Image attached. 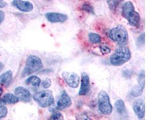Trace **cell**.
<instances>
[{
    "label": "cell",
    "mask_w": 160,
    "mask_h": 120,
    "mask_svg": "<svg viewBox=\"0 0 160 120\" xmlns=\"http://www.w3.org/2000/svg\"><path fill=\"white\" fill-rule=\"evenodd\" d=\"M131 58L130 49L127 47L118 48L110 58V64L114 66H121Z\"/></svg>",
    "instance_id": "6da1fadb"
},
{
    "label": "cell",
    "mask_w": 160,
    "mask_h": 120,
    "mask_svg": "<svg viewBox=\"0 0 160 120\" xmlns=\"http://www.w3.org/2000/svg\"><path fill=\"white\" fill-rule=\"evenodd\" d=\"M122 15L127 19L129 24L134 27H138L140 23V16L135 11V8L131 1L124 3L122 8Z\"/></svg>",
    "instance_id": "7a4b0ae2"
},
{
    "label": "cell",
    "mask_w": 160,
    "mask_h": 120,
    "mask_svg": "<svg viewBox=\"0 0 160 120\" xmlns=\"http://www.w3.org/2000/svg\"><path fill=\"white\" fill-rule=\"evenodd\" d=\"M43 67L42 60L36 55H29L26 60L25 67L22 71V78L31 75L42 69Z\"/></svg>",
    "instance_id": "3957f363"
},
{
    "label": "cell",
    "mask_w": 160,
    "mask_h": 120,
    "mask_svg": "<svg viewBox=\"0 0 160 120\" xmlns=\"http://www.w3.org/2000/svg\"><path fill=\"white\" fill-rule=\"evenodd\" d=\"M109 36L111 40L119 44H125L127 42L128 33L122 25H119L110 31Z\"/></svg>",
    "instance_id": "277c9868"
},
{
    "label": "cell",
    "mask_w": 160,
    "mask_h": 120,
    "mask_svg": "<svg viewBox=\"0 0 160 120\" xmlns=\"http://www.w3.org/2000/svg\"><path fill=\"white\" fill-rule=\"evenodd\" d=\"M33 98L42 108L49 107L54 103V98L51 90H43L36 92L34 94Z\"/></svg>",
    "instance_id": "5b68a950"
},
{
    "label": "cell",
    "mask_w": 160,
    "mask_h": 120,
    "mask_svg": "<svg viewBox=\"0 0 160 120\" xmlns=\"http://www.w3.org/2000/svg\"><path fill=\"white\" fill-rule=\"evenodd\" d=\"M98 108L101 112L109 115L113 111V107L110 103L108 94L105 91H101L98 94Z\"/></svg>",
    "instance_id": "8992f818"
},
{
    "label": "cell",
    "mask_w": 160,
    "mask_h": 120,
    "mask_svg": "<svg viewBox=\"0 0 160 120\" xmlns=\"http://www.w3.org/2000/svg\"><path fill=\"white\" fill-rule=\"evenodd\" d=\"M62 76L67 84L72 88H76L79 84L80 78L79 75L74 72H64Z\"/></svg>",
    "instance_id": "52a82bcc"
},
{
    "label": "cell",
    "mask_w": 160,
    "mask_h": 120,
    "mask_svg": "<svg viewBox=\"0 0 160 120\" xmlns=\"http://www.w3.org/2000/svg\"><path fill=\"white\" fill-rule=\"evenodd\" d=\"M15 95L19 100L24 102H29L32 99L30 91L23 87H18L15 89Z\"/></svg>",
    "instance_id": "ba28073f"
},
{
    "label": "cell",
    "mask_w": 160,
    "mask_h": 120,
    "mask_svg": "<svg viewBox=\"0 0 160 120\" xmlns=\"http://www.w3.org/2000/svg\"><path fill=\"white\" fill-rule=\"evenodd\" d=\"M45 17L49 22L51 23L65 22L68 19V16L55 12H49L45 14Z\"/></svg>",
    "instance_id": "9c48e42d"
},
{
    "label": "cell",
    "mask_w": 160,
    "mask_h": 120,
    "mask_svg": "<svg viewBox=\"0 0 160 120\" xmlns=\"http://www.w3.org/2000/svg\"><path fill=\"white\" fill-rule=\"evenodd\" d=\"M12 5L23 12H29L33 10V4L28 1L22 0H14L12 1Z\"/></svg>",
    "instance_id": "30bf717a"
},
{
    "label": "cell",
    "mask_w": 160,
    "mask_h": 120,
    "mask_svg": "<svg viewBox=\"0 0 160 120\" xmlns=\"http://www.w3.org/2000/svg\"><path fill=\"white\" fill-rule=\"evenodd\" d=\"M72 104V100L66 91H64L57 103V109L63 110L67 108H69Z\"/></svg>",
    "instance_id": "8fae6325"
},
{
    "label": "cell",
    "mask_w": 160,
    "mask_h": 120,
    "mask_svg": "<svg viewBox=\"0 0 160 120\" xmlns=\"http://www.w3.org/2000/svg\"><path fill=\"white\" fill-rule=\"evenodd\" d=\"M133 110L139 119H142L145 115V104L143 100L138 99L132 105Z\"/></svg>",
    "instance_id": "7c38bea8"
},
{
    "label": "cell",
    "mask_w": 160,
    "mask_h": 120,
    "mask_svg": "<svg viewBox=\"0 0 160 120\" xmlns=\"http://www.w3.org/2000/svg\"><path fill=\"white\" fill-rule=\"evenodd\" d=\"M90 89V81L89 76L83 73L81 76V85L80 90L79 91V96H85L89 92Z\"/></svg>",
    "instance_id": "4fadbf2b"
},
{
    "label": "cell",
    "mask_w": 160,
    "mask_h": 120,
    "mask_svg": "<svg viewBox=\"0 0 160 120\" xmlns=\"http://www.w3.org/2000/svg\"><path fill=\"white\" fill-rule=\"evenodd\" d=\"M13 81V73L11 70H8L0 76V85L8 87Z\"/></svg>",
    "instance_id": "5bb4252c"
},
{
    "label": "cell",
    "mask_w": 160,
    "mask_h": 120,
    "mask_svg": "<svg viewBox=\"0 0 160 120\" xmlns=\"http://www.w3.org/2000/svg\"><path fill=\"white\" fill-rule=\"evenodd\" d=\"M19 101V98L15 95L11 93H8L0 98V106L4 104H15Z\"/></svg>",
    "instance_id": "9a60e30c"
},
{
    "label": "cell",
    "mask_w": 160,
    "mask_h": 120,
    "mask_svg": "<svg viewBox=\"0 0 160 120\" xmlns=\"http://www.w3.org/2000/svg\"><path fill=\"white\" fill-rule=\"evenodd\" d=\"M25 83L27 85H31L34 87H38L40 85L41 79L37 76H31L26 79Z\"/></svg>",
    "instance_id": "2e32d148"
},
{
    "label": "cell",
    "mask_w": 160,
    "mask_h": 120,
    "mask_svg": "<svg viewBox=\"0 0 160 120\" xmlns=\"http://www.w3.org/2000/svg\"><path fill=\"white\" fill-rule=\"evenodd\" d=\"M115 108L117 112L120 115H124L127 112L125 103L122 100H118L115 103Z\"/></svg>",
    "instance_id": "e0dca14e"
},
{
    "label": "cell",
    "mask_w": 160,
    "mask_h": 120,
    "mask_svg": "<svg viewBox=\"0 0 160 120\" xmlns=\"http://www.w3.org/2000/svg\"><path fill=\"white\" fill-rule=\"evenodd\" d=\"M88 38L90 42L92 43L96 44V43H99L102 42V38L101 36L96 33L94 32H91L88 34Z\"/></svg>",
    "instance_id": "ac0fdd59"
},
{
    "label": "cell",
    "mask_w": 160,
    "mask_h": 120,
    "mask_svg": "<svg viewBox=\"0 0 160 120\" xmlns=\"http://www.w3.org/2000/svg\"><path fill=\"white\" fill-rule=\"evenodd\" d=\"M144 88L140 85H138L134 87L131 90V95L133 98H138L140 96L143 91Z\"/></svg>",
    "instance_id": "d6986e66"
},
{
    "label": "cell",
    "mask_w": 160,
    "mask_h": 120,
    "mask_svg": "<svg viewBox=\"0 0 160 120\" xmlns=\"http://www.w3.org/2000/svg\"><path fill=\"white\" fill-rule=\"evenodd\" d=\"M122 0H106L107 4L111 10L117 8Z\"/></svg>",
    "instance_id": "ffe728a7"
},
{
    "label": "cell",
    "mask_w": 160,
    "mask_h": 120,
    "mask_svg": "<svg viewBox=\"0 0 160 120\" xmlns=\"http://www.w3.org/2000/svg\"><path fill=\"white\" fill-rule=\"evenodd\" d=\"M138 85L145 88V73L144 70H142V72H140V74L138 75Z\"/></svg>",
    "instance_id": "44dd1931"
},
{
    "label": "cell",
    "mask_w": 160,
    "mask_h": 120,
    "mask_svg": "<svg viewBox=\"0 0 160 120\" xmlns=\"http://www.w3.org/2000/svg\"><path fill=\"white\" fill-rule=\"evenodd\" d=\"M82 9L85 11L87 13H94V8L89 3L85 2L84 3L82 6Z\"/></svg>",
    "instance_id": "7402d4cb"
},
{
    "label": "cell",
    "mask_w": 160,
    "mask_h": 120,
    "mask_svg": "<svg viewBox=\"0 0 160 120\" xmlns=\"http://www.w3.org/2000/svg\"><path fill=\"white\" fill-rule=\"evenodd\" d=\"M8 110L6 107L4 106H0V119L6 117L8 115Z\"/></svg>",
    "instance_id": "603a6c76"
},
{
    "label": "cell",
    "mask_w": 160,
    "mask_h": 120,
    "mask_svg": "<svg viewBox=\"0 0 160 120\" xmlns=\"http://www.w3.org/2000/svg\"><path fill=\"white\" fill-rule=\"evenodd\" d=\"M63 116L61 113L57 112L53 113V114L51 115V120H63Z\"/></svg>",
    "instance_id": "cb8c5ba5"
},
{
    "label": "cell",
    "mask_w": 160,
    "mask_h": 120,
    "mask_svg": "<svg viewBox=\"0 0 160 120\" xmlns=\"http://www.w3.org/2000/svg\"><path fill=\"white\" fill-rule=\"evenodd\" d=\"M51 84H52V81H51V79L46 78L42 82V87H43L44 88L47 89L51 87Z\"/></svg>",
    "instance_id": "d4e9b609"
},
{
    "label": "cell",
    "mask_w": 160,
    "mask_h": 120,
    "mask_svg": "<svg viewBox=\"0 0 160 120\" xmlns=\"http://www.w3.org/2000/svg\"><path fill=\"white\" fill-rule=\"evenodd\" d=\"M100 51L102 54H109L111 52V49L106 45H102L100 46Z\"/></svg>",
    "instance_id": "484cf974"
},
{
    "label": "cell",
    "mask_w": 160,
    "mask_h": 120,
    "mask_svg": "<svg viewBox=\"0 0 160 120\" xmlns=\"http://www.w3.org/2000/svg\"><path fill=\"white\" fill-rule=\"evenodd\" d=\"M4 18H5V15L4 12L2 10H0V24L2 22V21L4 19Z\"/></svg>",
    "instance_id": "4316f807"
},
{
    "label": "cell",
    "mask_w": 160,
    "mask_h": 120,
    "mask_svg": "<svg viewBox=\"0 0 160 120\" xmlns=\"http://www.w3.org/2000/svg\"><path fill=\"white\" fill-rule=\"evenodd\" d=\"M7 6V4L4 0H0V8H5Z\"/></svg>",
    "instance_id": "83f0119b"
},
{
    "label": "cell",
    "mask_w": 160,
    "mask_h": 120,
    "mask_svg": "<svg viewBox=\"0 0 160 120\" xmlns=\"http://www.w3.org/2000/svg\"><path fill=\"white\" fill-rule=\"evenodd\" d=\"M4 68V65H3V64L2 63V62H0V72L2 70V68Z\"/></svg>",
    "instance_id": "f1b7e54d"
},
{
    "label": "cell",
    "mask_w": 160,
    "mask_h": 120,
    "mask_svg": "<svg viewBox=\"0 0 160 120\" xmlns=\"http://www.w3.org/2000/svg\"><path fill=\"white\" fill-rule=\"evenodd\" d=\"M2 93H3V90H2V88H0V97L1 96V95L2 94Z\"/></svg>",
    "instance_id": "f546056e"
}]
</instances>
